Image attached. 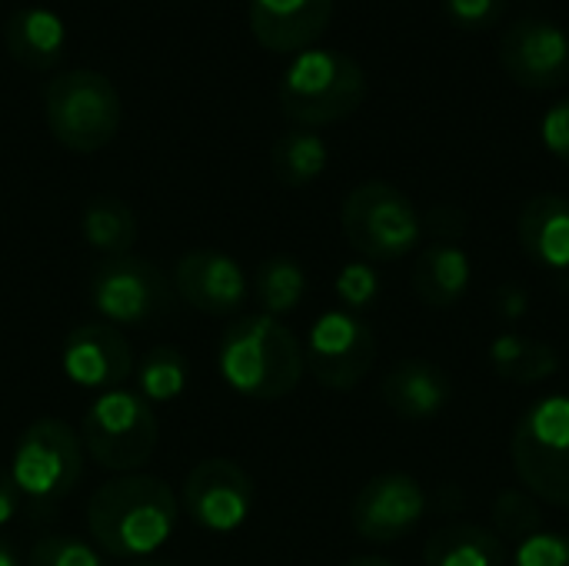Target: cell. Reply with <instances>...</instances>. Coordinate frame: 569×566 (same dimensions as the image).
<instances>
[{"label":"cell","instance_id":"1","mask_svg":"<svg viewBox=\"0 0 569 566\" xmlns=\"http://www.w3.org/2000/svg\"><path fill=\"white\" fill-rule=\"evenodd\" d=\"M177 497L160 477L127 474L103 487L87 504V530L113 560H150L177 530Z\"/></svg>","mask_w":569,"mask_h":566},{"label":"cell","instance_id":"2","mask_svg":"<svg viewBox=\"0 0 569 566\" xmlns=\"http://www.w3.org/2000/svg\"><path fill=\"white\" fill-rule=\"evenodd\" d=\"M220 377L250 400H280L297 390L307 364L297 334L267 314L233 320L217 350Z\"/></svg>","mask_w":569,"mask_h":566},{"label":"cell","instance_id":"3","mask_svg":"<svg viewBox=\"0 0 569 566\" xmlns=\"http://www.w3.org/2000/svg\"><path fill=\"white\" fill-rule=\"evenodd\" d=\"M367 100L363 67L340 50H303L280 80V110L303 130L330 127Z\"/></svg>","mask_w":569,"mask_h":566},{"label":"cell","instance_id":"4","mask_svg":"<svg viewBox=\"0 0 569 566\" xmlns=\"http://www.w3.org/2000/svg\"><path fill=\"white\" fill-rule=\"evenodd\" d=\"M120 117V93L100 70H63L43 87L47 130L73 153L103 150L117 137Z\"/></svg>","mask_w":569,"mask_h":566},{"label":"cell","instance_id":"5","mask_svg":"<svg viewBox=\"0 0 569 566\" xmlns=\"http://www.w3.org/2000/svg\"><path fill=\"white\" fill-rule=\"evenodd\" d=\"M7 470L13 477V487L20 490L23 507L33 514H47L63 504L83 477L80 434L53 417L33 420L20 434Z\"/></svg>","mask_w":569,"mask_h":566},{"label":"cell","instance_id":"6","mask_svg":"<svg viewBox=\"0 0 569 566\" xmlns=\"http://www.w3.org/2000/svg\"><path fill=\"white\" fill-rule=\"evenodd\" d=\"M157 440V414L137 390L117 387L100 394L80 420L83 454L93 457L97 467L113 474L140 470L153 457Z\"/></svg>","mask_w":569,"mask_h":566},{"label":"cell","instance_id":"7","mask_svg":"<svg viewBox=\"0 0 569 566\" xmlns=\"http://www.w3.org/2000/svg\"><path fill=\"white\" fill-rule=\"evenodd\" d=\"M513 470L543 504L569 507V397L537 400L513 430Z\"/></svg>","mask_w":569,"mask_h":566},{"label":"cell","instance_id":"8","mask_svg":"<svg viewBox=\"0 0 569 566\" xmlns=\"http://www.w3.org/2000/svg\"><path fill=\"white\" fill-rule=\"evenodd\" d=\"M343 234L367 260H400L423 234L413 200L387 180H367L353 187L340 210Z\"/></svg>","mask_w":569,"mask_h":566},{"label":"cell","instance_id":"9","mask_svg":"<svg viewBox=\"0 0 569 566\" xmlns=\"http://www.w3.org/2000/svg\"><path fill=\"white\" fill-rule=\"evenodd\" d=\"M90 304L110 327H143L170 310L167 277L143 257H107L90 274Z\"/></svg>","mask_w":569,"mask_h":566},{"label":"cell","instance_id":"10","mask_svg":"<svg viewBox=\"0 0 569 566\" xmlns=\"http://www.w3.org/2000/svg\"><path fill=\"white\" fill-rule=\"evenodd\" d=\"M377 360L373 330L350 310H327L307 337L303 364L327 390H353Z\"/></svg>","mask_w":569,"mask_h":566},{"label":"cell","instance_id":"11","mask_svg":"<svg viewBox=\"0 0 569 566\" xmlns=\"http://www.w3.org/2000/svg\"><path fill=\"white\" fill-rule=\"evenodd\" d=\"M507 77L527 90H553L569 80V33L547 17H520L500 37Z\"/></svg>","mask_w":569,"mask_h":566},{"label":"cell","instance_id":"12","mask_svg":"<svg viewBox=\"0 0 569 566\" xmlns=\"http://www.w3.org/2000/svg\"><path fill=\"white\" fill-rule=\"evenodd\" d=\"M253 507L250 474L223 457L200 460L183 480V510L210 534H233Z\"/></svg>","mask_w":569,"mask_h":566},{"label":"cell","instance_id":"13","mask_svg":"<svg viewBox=\"0 0 569 566\" xmlns=\"http://www.w3.org/2000/svg\"><path fill=\"white\" fill-rule=\"evenodd\" d=\"M427 510V497L420 484L407 474H380L353 500L350 520L353 530L370 544H393L403 540Z\"/></svg>","mask_w":569,"mask_h":566},{"label":"cell","instance_id":"14","mask_svg":"<svg viewBox=\"0 0 569 566\" xmlns=\"http://www.w3.org/2000/svg\"><path fill=\"white\" fill-rule=\"evenodd\" d=\"M60 364L70 384L107 394V390H117L130 377L133 354H130L127 337L117 327L100 320V324H80L67 334Z\"/></svg>","mask_w":569,"mask_h":566},{"label":"cell","instance_id":"15","mask_svg":"<svg viewBox=\"0 0 569 566\" xmlns=\"http://www.w3.org/2000/svg\"><path fill=\"white\" fill-rule=\"evenodd\" d=\"M173 284L200 314H233L247 300L243 267L223 250H187L173 267Z\"/></svg>","mask_w":569,"mask_h":566},{"label":"cell","instance_id":"16","mask_svg":"<svg viewBox=\"0 0 569 566\" xmlns=\"http://www.w3.org/2000/svg\"><path fill=\"white\" fill-rule=\"evenodd\" d=\"M333 0H250V30L273 53H303L330 27Z\"/></svg>","mask_w":569,"mask_h":566},{"label":"cell","instance_id":"17","mask_svg":"<svg viewBox=\"0 0 569 566\" xmlns=\"http://www.w3.org/2000/svg\"><path fill=\"white\" fill-rule=\"evenodd\" d=\"M527 257L547 270L569 267V200L560 193H537L523 203L517 220Z\"/></svg>","mask_w":569,"mask_h":566},{"label":"cell","instance_id":"18","mask_svg":"<svg viewBox=\"0 0 569 566\" xmlns=\"http://www.w3.org/2000/svg\"><path fill=\"white\" fill-rule=\"evenodd\" d=\"M383 404L403 420H430L450 404V380L430 360H403L383 377Z\"/></svg>","mask_w":569,"mask_h":566},{"label":"cell","instance_id":"19","mask_svg":"<svg viewBox=\"0 0 569 566\" xmlns=\"http://www.w3.org/2000/svg\"><path fill=\"white\" fill-rule=\"evenodd\" d=\"M7 53L27 70H50L63 57L67 27L47 7H20L3 23Z\"/></svg>","mask_w":569,"mask_h":566},{"label":"cell","instance_id":"20","mask_svg":"<svg viewBox=\"0 0 569 566\" xmlns=\"http://www.w3.org/2000/svg\"><path fill=\"white\" fill-rule=\"evenodd\" d=\"M470 257L457 244H430L410 274L413 294L427 307H453L470 290Z\"/></svg>","mask_w":569,"mask_h":566},{"label":"cell","instance_id":"21","mask_svg":"<svg viewBox=\"0 0 569 566\" xmlns=\"http://www.w3.org/2000/svg\"><path fill=\"white\" fill-rule=\"evenodd\" d=\"M427 566H507L503 540L477 524H450L423 547Z\"/></svg>","mask_w":569,"mask_h":566},{"label":"cell","instance_id":"22","mask_svg":"<svg viewBox=\"0 0 569 566\" xmlns=\"http://www.w3.org/2000/svg\"><path fill=\"white\" fill-rule=\"evenodd\" d=\"M80 230H83V240L97 254H103V260L123 257L133 250V240H137V214L123 200L100 193L83 207Z\"/></svg>","mask_w":569,"mask_h":566},{"label":"cell","instance_id":"23","mask_svg":"<svg viewBox=\"0 0 569 566\" xmlns=\"http://www.w3.org/2000/svg\"><path fill=\"white\" fill-rule=\"evenodd\" d=\"M490 360L497 374L513 384H540L560 370V357L550 344L520 334H500L490 347Z\"/></svg>","mask_w":569,"mask_h":566},{"label":"cell","instance_id":"24","mask_svg":"<svg viewBox=\"0 0 569 566\" xmlns=\"http://www.w3.org/2000/svg\"><path fill=\"white\" fill-rule=\"evenodd\" d=\"M270 170L283 187H307L327 170V143L313 130H287L270 150Z\"/></svg>","mask_w":569,"mask_h":566},{"label":"cell","instance_id":"25","mask_svg":"<svg viewBox=\"0 0 569 566\" xmlns=\"http://www.w3.org/2000/svg\"><path fill=\"white\" fill-rule=\"evenodd\" d=\"M190 384V360L180 347L160 344L143 354L137 367V394L153 407V404H170L177 400Z\"/></svg>","mask_w":569,"mask_h":566},{"label":"cell","instance_id":"26","mask_svg":"<svg viewBox=\"0 0 569 566\" xmlns=\"http://www.w3.org/2000/svg\"><path fill=\"white\" fill-rule=\"evenodd\" d=\"M253 294H257V304L267 317H283V314H293L307 294V274L297 260L290 257H270L257 267V277H253Z\"/></svg>","mask_w":569,"mask_h":566},{"label":"cell","instance_id":"27","mask_svg":"<svg viewBox=\"0 0 569 566\" xmlns=\"http://www.w3.org/2000/svg\"><path fill=\"white\" fill-rule=\"evenodd\" d=\"M493 527H497V537L503 540H530L533 534L543 530V514L537 507V500L523 490H503L493 504Z\"/></svg>","mask_w":569,"mask_h":566},{"label":"cell","instance_id":"28","mask_svg":"<svg viewBox=\"0 0 569 566\" xmlns=\"http://www.w3.org/2000/svg\"><path fill=\"white\" fill-rule=\"evenodd\" d=\"M27 566H103V560L90 544L70 534H53V537H40L30 547Z\"/></svg>","mask_w":569,"mask_h":566},{"label":"cell","instance_id":"29","mask_svg":"<svg viewBox=\"0 0 569 566\" xmlns=\"http://www.w3.org/2000/svg\"><path fill=\"white\" fill-rule=\"evenodd\" d=\"M510 566H569V537L540 530L517 547Z\"/></svg>","mask_w":569,"mask_h":566},{"label":"cell","instance_id":"30","mask_svg":"<svg viewBox=\"0 0 569 566\" xmlns=\"http://www.w3.org/2000/svg\"><path fill=\"white\" fill-rule=\"evenodd\" d=\"M337 294L350 310H367L380 294V277L367 264H347L337 277Z\"/></svg>","mask_w":569,"mask_h":566},{"label":"cell","instance_id":"31","mask_svg":"<svg viewBox=\"0 0 569 566\" xmlns=\"http://www.w3.org/2000/svg\"><path fill=\"white\" fill-rule=\"evenodd\" d=\"M503 0H443V10L450 17V23L463 27V30H483L493 27L503 17Z\"/></svg>","mask_w":569,"mask_h":566},{"label":"cell","instance_id":"32","mask_svg":"<svg viewBox=\"0 0 569 566\" xmlns=\"http://www.w3.org/2000/svg\"><path fill=\"white\" fill-rule=\"evenodd\" d=\"M540 137H543V147H547L557 160L569 163V97L557 100V103L543 113Z\"/></svg>","mask_w":569,"mask_h":566},{"label":"cell","instance_id":"33","mask_svg":"<svg viewBox=\"0 0 569 566\" xmlns=\"http://www.w3.org/2000/svg\"><path fill=\"white\" fill-rule=\"evenodd\" d=\"M430 230H433L437 244H457L467 230V214L457 207H437L430 214Z\"/></svg>","mask_w":569,"mask_h":566},{"label":"cell","instance_id":"34","mask_svg":"<svg viewBox=\"0 0 569 566\" xmlns=\"http://www.w3.org/2000/svg\"><path fill=\"white\" fill-rule=\"evenodd\" d=\"M23 510V500H20V490L13 487V477L7 467H0V530Z\"/></svg>","mask_w":569,"mask_h":566},{"label":"cell","instance_id":"35","mask_svg":"<svg viewBox=\"0 0 569 566\" xmlns=\"http://www.w3.org/2000/svg\"><path fill=\"white\" fill-rule=\"evenodd\" d=\"M497 307H500V314H503L507 320H517V317L527 310V294L517 290V287H507V290L497 297Z\"/></svg>","mask_w":569,"mask_h":566},{"label":"cell","instance_id":"36","mask_svg":"<svg viewBox=\"0 0 569 566\" xmlns=\"http://www.w3.org/2000/svg\"><path fill=\"white\" fill-rule=\"evenodd\" d=\"M0 566H20V560H17V554H13V547L0 537Z\"/></svg>","mask_w":569,"mask_h":566},{"label":"cell","instance_id":"37","mask_svg":"<svg viewBox=\"0 0 569 566\" xmlns=\"http://www.w3.org/2000/svg\"><path fill=\"white\" fill-rule=\"evenodd\" d=\"M347 566H393L390 560H380V557H357V560H350Z\"/></svg>","mask_w":569,"mask_h":566},{"label":"cell","instance_id":"38","mask_svg":"<svg viewBox=\"0 0 569 566\" xmlns=\"http://www.w3.org/2000/svg\"><path fill=\"white\" fill-rule=\"evenodd\" d=\"M130 566H170V564H160V560H133Z\"/></svg>","mask_w":569,"mask_h":566}]
</instances>
